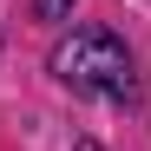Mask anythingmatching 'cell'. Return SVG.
Listing matches in <instances>:
<instances>
[{
    "label": "cell",
    "mask_w": 151,
    "mask_h": 151,
    "mask_svg": "<svg viewBox=\"0 0 151 151\" xmlns=\"http://www.w3.org/2000/svg\"><path fill=\"white\" fill-rule=\"evenodd\" d=\"M53 79L79 99H132L138 92V66L125 53V40L112 27H72L59 46H53Z\"/></svg>",
    "instance_id": "1"
},
{
    "label": "cell",
    "mask_w": 151,
    "mask_h": 151,
    "mask_svg": "<svg viewBox=\"0 0 151 151\" xmlns=\"http://www.w3.org/2000/svg\"><path fill=\"white\" fill-rule=\"evenodd\" d=\"M33 13H40V20H66V13H72V0H33Z\"/></svg>",
    "instance_id": "2"
},
{
    "label": "cell",
    "mask_w": 151,
    "mask_h": 151,
    "mask_svg": "<svg viewBox=\"0 0 151 151\" xmlns=\"http://www.w3.org/2000/svg\"><path fill=\"white\" fill-rule=\"evenodd\" d=\"M72 151H105V145H92V138H79V145H72Z\"/></svg>",
    "instance_id": "3"
}]
</instances>
